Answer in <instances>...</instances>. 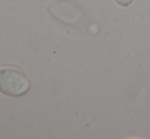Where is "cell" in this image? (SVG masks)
Segmentation results:
<instances>
[{
	"label": "cell",
	"mask_w": 150,
	"mask_h": 139,
	"mask_svg": "<svg viewBox=\"0 0 150 139\" xmlns=\"http://www.w3.org/2000/svg\"><path fill=\"white\" fill-rule=\"evenodd\" d=\"M31 83L25 74L13 68L0 69V92L4 95L22 96L29 91Z\"/></svg>",
	"instance_id": "obj_1"
},
{
	"label": "cell",
	"mask_w": 150,
	"mask_h": 139,
	"mask_svg": "<svg viewBox=\"0 0 150 139\" xmlns=\"http://www.w3.org/2000/svg\"><path fill=\"white\" fill-rule=\"evenodd\" d=\"M117 4H120V6H128L133 2V0H115Z\"/></svg>",
	"instance_id": "obj_2"
}]
</instances>
